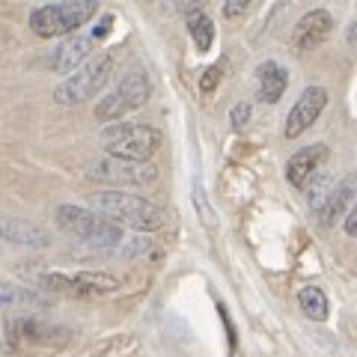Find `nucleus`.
Masks as SVG:
<instances>
[{
    "mask_svg": "<svg viewBox=\"0 0 357 357\" xmlns=\"http://www.w3.org/2000/svg\"><path fill=\"white\" fill-rule=\"evenodd\" d=\"M54 220H57V227L66 232V236L84 241L93 250H102V253H116V250L122 253V248H126V241H128V236L122 232L119 223L107 220L105 215H98L93 208L63 203V206H57Z\"/></svg>",
    "mask_w": 357,
    "mask_h": 357,
    "instance_id": "1",
    "label": "nucleus"
},
{
    "mask_svg": "<svg viewBox=\"0 0 357 357\" xmlns=\"http://www.w3.org/2000/svg\"><path fill=\"white\" fill-rule=\"evenodd\" d=\"M89 208L105 215L119 227H131L137 232H158L167 227V211L143 197H134L126 191H98L89 197Z\"/></svg>",
    "mask_w": 357,
    "mask_h": 357,
    "instance_id": "2",
    "label": "nucleus"
},
{
    "mask_svg": "<svg viewBox=\"0 0 357 357\" xmlns=\"http://www.w3.org/2000/svg\"><path fill=\"white\" fill-rule=\"evenodd\" d=\"M114 63H116V51H102L98 57H89L81 69L72 72L54 89V102L63 107H77L89 102V98H96L107 86L110 75H114Z\"/></svg>",
    "mask_w": 357,
    "mask_h": 357,
    "instance_id": "3",
    "label": "nucleus"
},
{
    "mask_svg": "<svg viewBox=\"0 0 357 357\" xmlns=\"http://www.w3.org/2000/svg\"><path fill=\"white\" fill-rule=\"evenodd\" d=\"M98 13V0H66V3H48L30 13V30L42 39L72 36L89 18Z\"/></svg>",
    "mask_w": 357,
    "mask_h": 357,
    "instance_id": "4",
    "label": "nucleus"
},
{
    "mask_svg": "<svg viewBox=\"0 0 357 357\" xmlns=\"http://www.w3.org/2000/svg\"><path fill=\"white\" fill-rule=\"evenodd\" d=\"M161 146V134L143 122H116L102 131V149L114 158L126 161H152Z\"/></svg>",
    "mask_w": 357,
    "mask_h": 357,
    "instance_id": "5",
    "label": "nucleus"
},
{
    "mask_svg": "<svg viewBox=\"0 0 357 357\" xmlns=\"http://www.w3.org/2000/svg\"><path fill=\"white\" fill-rule=\"evenodd\" d=\"M152 96V81L149 75L140 69V66H134L128 69L126 75L119 77V84L110 89V93L102 98V102L96 105V119L102 122H110V119H122L126 114H134V110H140L143 105L149 102Z\"/></svg>",
    "mask_w": 357,
    "mask_h": 357,
    "instance_id": "6",
    "label": "nucleus"
},
{
    "mask_svg": "<svg viewBox=\"0 0 357 357\" xmlns=\"http://www.w3.org/2000/svg\"><path fill=\"white\" fill-rule=\"evenodd\" d=\"M86 178L102 185H152L158 178V167L152 161H126L107 155L102 161H93L86 167Z\"/></svg>",
    "mask_w": 357,
    "mask_h": 357,
    "instance_id": "7",
    "label": "nucleus"
},
{
    "mask_svg": "<svg viewBox=\"0 0 357 357\" xmlns=\"http://www.w3.org/2000/svg\"><path fill=\"white\" fill-rule=\"evenodd\" d=\"M39 286L48 289L54 295H75V298H96L116 292L119 280L110 274H96V271H77V274H42Z\"/></svg>",
    "mask_w": 357,
    "mask_h": 357,
    "instance_id": "8",
    "label": "nucleus"
},
{
    "mask_svg": "<svg viewBox=\"0 0 357 357\" xmlns=\"http://www.w3.org/2000/svg\"><path fill=\"white\" fill-rule=\"evenodd\" d=\"M9 342L13 349H63L69 342V331L36 316H18L9 321Z\"/></svg>",
    "mask_w": 357,
    "mask_h": 357,
    "instance_id": "9",
    "label": "nucleus"
},
{
    "mask_svg": "<svg viewBox=\"0 0 357 357\" xmlns=\"http://www.w3.org/2000/svg\"><path fill=\"white\" fill-rule=\"evenodd\" d=\"M328 102H331V96H328L325 86H307L304 93L298 96V102L292 105V110H289L283 134H286L289 140L301 137L307 128H312V122L321 116V110L328 107Z\"/></svg>",
    "mask_w": 357,
    "mask_h": 357,
    "instance_id": "10",
    "label": "nucleus"
},
{
    "mask_svg": "<svg viewBox=\"0 0 357 357\" xmlns=\"http://www.w3.org/2000/svg\"><path fill=\"white\" fill-rule=\"evenodd\" d=\"M93 45H96L93 33H72V36H66V42H60L57 48H54V54H51V69L60 72V75L77 72L89 60Z\"/></svg>",
    "mask_w": 357,
    "mask_h": 357,
    "instance_id": "11",
    "label": "nucleus"
},
{
    "mask_svg": "<svg viewBox=\"0 0 357 357\" xmlns=\"http://www.w3.org/2000/svg\"><path fill=\"white\" fill-rule=\"evenodd\" d=\"M328 155H331V149L325 146V143H312V146L298 149L292 158H289V164H286L289 185H295V188L304 191V188L312 182V176L321 170V164L328 161Z\"/></svg>",
    "mask_w": 357,
    "mask_h": 357,
    "instance_id": "12",
    "label": "nucleus"
},
{
    "mask_svg": "<svg viewBox=\"0 0 357 357\" xmlns=\"http://www.w3.org/2000/svg\"><path fill=\"white\" fill-rule=\"evenodd\" d=\"M333 30V15L328 9H312L295 24L292 30V48L295 51H312L328 39V33Z\"/></svg>",
    "mask_w": 357,
    "mask_h": 357,
    "instance_id": "13",
    "label": "nucleus"
},
{
    "mask_svg": "<svg viewBox=\"0 0 357 357\" xmlns=\"http://www.w3.org/2000/svg\"><path fill=\"white\" fill-rule=\"evenodd\" d=\"M0 238L18 248H51V232L21 218H0Z\"/></svg>",
    "mask_w": 357,
    "mask_h": 357,
    "instance_id": "14",
    "label": "nucleus"
},
{
    "mask_svg": "<svg viewBox=\"0 0 357 357\" xmlns=\"http://www.w3.org/2000/svg\"><path fill=\"white\" fill-rule=\"evenodd\" d=\"M354 191H357V173L345 176L342 182L328 194L325 203H321V208H319V223H321V227H333V223H337L342 215H349Z\"/></svg>",
    "mask_w": 357,
    "mask_h": 357,
    "instance_id": "15",
    "label": "nucleus"
},
{
    "mask_svg": "<svg viewBox=\"0 0 357 357\" xmlns=\"http://www.w3.org/2000/svg\"><path fill=\"white\" fill-rule=\"evenodd\" d=\"M256 77H259V102L265 105H277L289 86V72L286 66L274 63V60H265L259 69H256Z\"/></svg>",
    "mask_w": 357,
    "mask_h": 357,
    "instance_id": "16",
    "label": "nucleus"
},
{
    "mask_svg": "<svg viewBox=\"0 0 357 357\" xmlns=\"http://www.w3.org/2000/svg\"><path fill=\"white\" fill-rule=\"evenodd\" d=\"M0 307H48V298H42L39 292H33L27 286H18V283H3L0 280Z\"/></svg>",
    "mask_w": 357,
    "mask_h": 357,
    "instance_id": "17",
    "label": "nucleus"
},
{
    "mask_svg": "<svg viewBox=\"0 0 357 357\" xmlns=\"http://www.w3.org/2000/svg\"><path fill=\"white\" fill-rule=\"evenodd\" d=\"M298 304H301V312L312 321H325L328 312H331V304H328V295L321 292L319 286H304L298 292Z\"/></svg>",
    "mask_w": 357,
    "mask_h": 357,
    "instance_id": "18",
    "label": "nucleus"
},
{
    "mask_svg": "<svg viewBox=\"0 0 357 357\" xmlns=\"http://www.w3.org/2000/svg\"><path fill=\"white\" fill-rule=\"evenodd\" d=\"M188 18V33L197 42V51H208L211 42H215V21H211L203 9H191L185 15Z\"/></svg>",
    "mask_w": 357,
    "mask_h": 357,
    "instance_id": "19",
    "label": "nucleus"
},
{
    "mask_svg": "<svg viewBox=\"0 0 357 357\" xmlns=\"http://www.w3.org/2000/svg\"><path fill=\"white\" fill-rule=\"evenodd\" d=\"M194 203H197V211H199V220L206 223V227H215V215H211V206H208V199L203 194V188H199V182L194 185Z\"/></svg>",
    "mask_w": 357,
    "mask_h": 357,
    "instance_id": "20",
    "label": "nucleus"
},
{
    "mask_svg": "<svg viewBox=\"0 0 357 357\" xmlns=\"http://www.w3.org/2000/svg\"><path fill=\"white\" fill-rule=\"evenodd\" d=\"M220 77H223L220 66H208V69L203 72V77H199V89H203V93H215L218 84H220Z\"/></svg>",
    "mask_w": 357,
    "mask_h": 357,
    "instance_id": "21",
    "label": "nucleus"
},
{
    "mask_svg": "<svg viewBox=\"0 0 357 357\" xmlns=\"http://www.w3.org/2000/svg\"><path fill=\"white\" fill-rule=\"evenodd\" d=\"M253 0H223V18H241L250 9Z\"/></svg>",
    "mask_w": 357,
    "mask_h": 357,
    "instance_id": "22",
    "label": "nucleus"
},
{
    "mask_svg": "<svg viewBox=\"0 0 357 357\" xmlns=\"http://www.w3.org/2000/svg\"><path fill=\"white\" fill-rule=\"evenodd\" d=\"M229 122H232V128H236V131H241V128L250 122V105H248V102H238L236 107H232Z\"/></svg>",
    "mask_w": 357,
    "mask_h": 357,
    "instance_id": "23",
    "label": "nucleus"
},
{
    "mask_svg": "<svg viewBox=\"0 0 357 357\" xmlns=\"http://www.w3.org/2000/svg\"><path fill=\"white\" fill-rule=\"evenodd\" d=\"M345 236H354L357 238V203L351 206L349 215H345Z\"/></svg>",
    "mask_w": 357,
    "mask_h": 357,
    "instance_id": "24",
    "label": "nucleus"
},
{
    "mask_svg": "<svg viewBox=\"0 0 357 357\" xmlns=\"http://www.w3.org/2000/svg\"><path fill=\"white\" fill-rule=\"evenodd\" d=\"M110 27H114V15H105L102 27H96V30H93V39H105L107 33H110Z\"/></svg>",
    "mask_w": 357,
    "mask_h": 357,
    "instance_id": "25",
    "label": "nucleus"
},
{
    "mask_svg": "<svg viewBox=\"0 0 357 357\" xmlns=\"http://www.w3.org/2000/svg\"><path fill=\"white\" fill-rule=\"evenodd\" d=\"M197 3H199V0H176V6H178V9H185V13H191Z\"/></svg>",
    "mask_w": 357,
    "mask_h": 357,
    "instance_id": "26",
    "label": "nucleus"
},
{
    "mask_svg": "<svg viewBox=\"0 0 357 357\" xmlns=\"http://www.w3.org/2000/svg\"><path fill=\"white\" fill-rule=\"evenodd\" d=\"M63 3H66V0H63Z\"/></svg>",
    "mask_w": 357,
    "mask_h": 357,
    "instance_id": "27",
    "label": "nucleus"
}]
</instances>
